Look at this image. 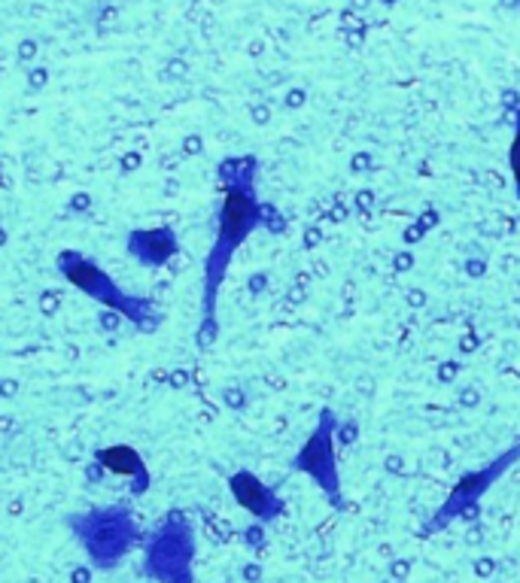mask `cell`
I'll list each match as a JSON object with an SVG mask.
<instances>
[{
    "instance_id": "52a82bcc",
    "label": "cell",
    "mask_w": 520,
    "mask_h": 583,
    "mask_svg": "<svg viewBox=\"0 0 520 583\" xmlns=\"http://www.w3.org/2000/svg\"><path fill=\"white\" fill-rule=\"evenodd\" d=\"M126 250L143 268H164L180 250V238L168 225H162V229H140L128 234Z\"/></svg>"
},
{
    "instance_id": "277c9868",
    "label": "cell",
    "mask_w": 520,
    "mask_h": 583,
    "mask_svg": "<svg viewBox=\"0 0 520 583\" xmlns=\"http://www.w3.org/2000/svg\"><path fill=\"white\" fill-rule=\"evenodd\" d=\"M73 529L80 532V541L86 553L92 556L98 569H113L116 562L126 556L131 544H134V523L126 511H92V514L70 520Z\"/></svg>"
},
{
    "instance_id": "3957f363",
    "label": "cell",
    "mask_w": 520,
    "mask_h": 583,
    "mask_svg": "<svg viewBox=\"0 0 520 583\" xmlns=\"http://www.w3.org/2000/svg\"><path fill=\"white\" fill-rule=\"evenodd\" d=\"M336 432H338V416L329 408L317 413V423H313L311 435L301 444V450L292 456V469L308 474L329 502L336 507H344V495H341V471H338L336 459Z\"/></svg>"
},
{
    "instance_id": "6da1fadb",
    "label": "cell",
    "mask_w": 520,
    "mask_h": 583,
    "mask_svg": "<svg viewBox=\"0 0 520 583\" xmlns=\"http://www.w3.org/2000/svg\"><path fill=\"white\" fill-rule=\"evenodd\" d=\"M222 198L217 210V231L204 255V283H201V325L198 341L210 346L220 334V295L226 287V277L234 262V255L243 243L253 238L256 231L266 225V207L259 201L256 177H259V159L256 155H231L217 164Z\"/></svg>"
},
{
    "instance_id": "5b68a950",
    "label": "cell",
    "mask_w": 520,
    "mask_h": 583,
    "mask_svg": "<svg viewBox=\"0 0 520 583\" xmlns=\"http://www.w3.org/2000/svg\"><path fill=\"white\" fill-rule=\"evenodd\" d=\"M520 462V441L509 446V450H502L493 462H487L478 471H469V474H462L457 486L448 495V502L441 504L439 514L429 520L427 526H423V535H432L436 529H444L448 523H453L457 516H462L466 511H472L474 504L481 502V495H484L493 483H499L506 478V471L514 469Z\"/></svg>"
},
{
    "instance_id": "7a4b0ae2",
    "label": "cell",
    "mask_w": 520,
    "mask_h": 583,
    "mask_svg": "<svg viewBox=\"0 0 520 583\" xmlns=\"http://www.w3.org/2000/svg\"><path fill=\"white\" fill-rule=\"evenodd\" d=\"M58 274L64 277V283L82 292L86 298L98 301L101 308L113 310L116 316H122L131 322L138 332L152 334L159 332L162 325V310L156 308V301L150 295H138L122 283H116L113 277L107 274V268L101 262L89 259L80 250H61L56 255Z\"/></svg>"
},
{
    "instance_id": "ba28073f",
    "label": "cell",
    "mask_w": 520,
    "mask_h": 583,
    "mask_svg": "<svg viewBox=\"0 0 520 583\" xmlns=\"http://www.w3.org/2000/svg\"><path fill=\"white\" fill-rule=\"evenodd\" d=\"M94 459L107 471L134 478V495H143V492L150 490V471H147V462L140 459L138 450H131V446H107V450H98Z\"/></svg>"
},
{
    "instance_id": "9c48e42d",
    "label": "cell",
    "mask_w": 520,
    "mask_h": 583,
    "mask_svg": "<svg viewBox=\"0 0 520 583\" xmlns=\"http://www.w3.org/2000/svg\"><path fill=\"white\" fill-rule=\"evenodd\" d=\"M509 171H511V183H514V194L520 201V107L514 110V138H511L509 147Z\"/></svg>"
},
{
    "instance_id": "8992f818",
    "label": "cell",
    "mask_w": 520,
    "mask_h": 583,
    "mask_svg": "<svg viewBox=\"0 0 520 583\" xmlns=\"http://www.w3.org/2000/svg\"><path fill=\"white\" fill-rule=\"evenodd\" d=\"M229 490L231 499L241 504L247 514L262 520V523H274L287 511L283 499L271 486L259 481L253 471H234L229 478Z\"/></svg>"
}]
</instances>
